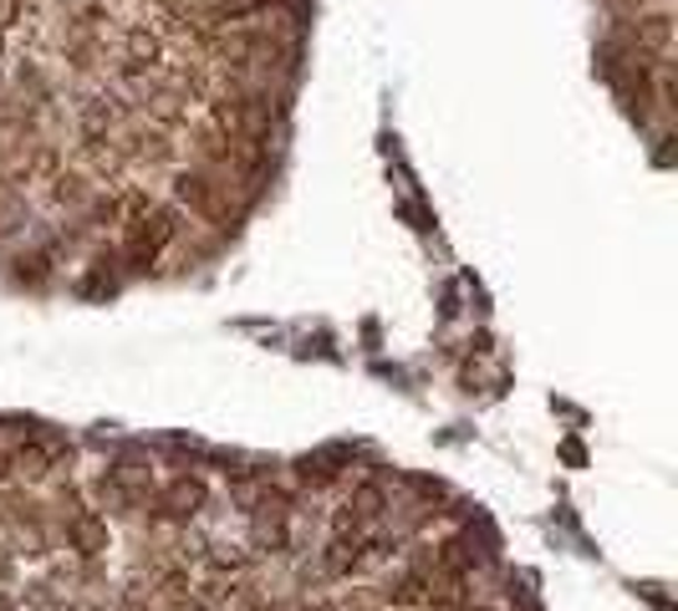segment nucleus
<instances>
[{
	"mask_svg": "<svg viewBox=\"0 0 678 611\" xmlns=\"http://www.w3.org/2000/svg\"><path fill=\"white\" fill-rule=\"evenodd\" d=\"M112 61H122V67H138V72H158V67L169 61V41L158 37L148 21H128L118 31V57H112Z\"/></svg>",
	"mask_w": 678,
	"mask_h": 611,
	"instance_id": "6",
	"label": "nucleus"
},
{
	"mask_svg": "<svg viewBox=\"0 0 678 611\" xmlns=\"http://www.w3.org/2000/svg\"><path fill=\"white\" fill-rule=\"evenodd\" d=\"M6 449H11V469L26 484H47L61 469V459H72L67 438H61V433H47V428H21L16 444H6Z\"/></svg>",
	"mask_w": 678,
	"mask_h": 611,
	"instance_id": "3",
	"label": "nucleus"
},
{
	"mask_svg": "<svg viewBox=\"0 0 678 611\" xmlns=\"http://www.w3.org/2000/svg\"><path fill=\"white\" fill-rule=\"evenodd\" d=\"M11 480H16V469H11V449L0 444V490H6Z\"/></svg>",
	"mask_w": 678,
	"mask_h": 611,
	"instance_id": "12",
	"label": "nucleus"
},
{
	"mask_svg": "<svg viewBox=\"0 0 678 611\" xmlns=\"http://www.w3.org/2000/svg\"><path fill=\"white\" fill-rule=\"evenodd\" d=\"M209 510V480L205 474H174L169 484H154L148 494V525H164V530H189L194 520Z\"/></svg>",
	"mask_w": 678,
	"mask_h": 611,
	"instance_id": "1",
	"label": "nucleus"
},
{
	"mask_svg": "<svg viewBox=\"0 0 678 611\" xmlns=\"http://www.w3.org/2000/svg\"><path fill=\"white\" fill-rule=\"evenodd\" d=\"M424 597H429L424 540H413V555H403V561L383 575V587H377V601H383V607H393V611H424Z\"/></svg>",
	"mask_w": 678,
	"mask_h": 611,
	"instance_id": "5",
	"label": "nucleus"
},
{
	"mask_svg": "<svg viewBox=\"0 0 678 611\" xmlns=\"http://www.w3.org/2000/svg\"><path fill=\"white\" fill-rule=\"evenodd\" d=\"M387 510H393V490H387V480H383V474H363V480L342 494L332 525H342V530H373V525H383V520H387Z\"/></svg>",
	"mask_w": 678,
	"mask_h": 611,
	"instance_id": "4",
	"label": "nucleus"
},
{
	"mask_svg": "<svg viewBox=\"0 0 678 611\" xmlns=\"http://www.w3.org/2000/svg\"><path fill=\"white\" fill-rule=\"evenodd\" d=\"M57 260H61V240H47V245H37V250L16 255V276L31 280V286H47V280L57 276Z\"/></svg>",
	"mask_w": 678,
	"mask_h": 611,
	"instance_id": "10",
	"label": "nucleus"
},
{
	"mask_svg": "<svg viewBox=\"0 0 678 611\" xmlns=\"http://www.w3.org/2000/svg\"><path fill=\"white\" fill-rule=\"evenodd\" d=\"M6 194H11V189H6V168H0V199H6Z\"/></svg>",
	"mask_w": 678,
	"mask_h": 611,
	"instance_id": "14",
	"label": "nucleus"
},
{
	"mask_svg": "<svg viewBox=\"0 0 678 611\" xmlns=\"http://www.w3.org/2000/svg\"><path fill=\"white\" fill-rule=\"evenodd\" d=\"M97 184L87 179L82 168H61L57 179H47V199L57 204V209H72V215H82V204H87V194H92Z\"/></svg>",
	"mask_w": 678,
	"mask_h": 611,
	"instance_id": "9",
	"label": "nucleus"
},
{
	"mask_svg": "<svg viewBox=\"0 0 678 611\" xmlns=\"http://www.w3.org/2000/svg\"><path fill=\"white\" fill-rule=\"evenodd\" d=\"M158 611H215L209 607L199 591H179V597H169V601H158Z\"/></svg>",
	"mask_w": 678,
	"mask_h": 611,
	"instance_id": "11",
	"label": "nucleus"
},
{
	"mask_svg": "<svg viewBox=\"0 0 678 611\" xmlns=\"http://www.w3.org/2000/svg\"><path fill=\"white\" fill-rule=\"evenodd\" d=\"M11 92V72H6V67H0V97Z\"/></svg>",
	"mask_w": 678,
	"mask_h": 611,
	"instance_id": "13",
	"label": "nucleus"
},
{
	"mask_svg": "<svg viewBox=\"0 0 678 611\" xmlns=\"http://www.w3.org/2000/svg\"><path fill=\"white\" fill-rule=\"evenodd\" d=\"M61 535H67V551H72L82 565H92L97 555L108 551V520L97 515V510H72Z\"/></svg>",
	"mask_w": 678,
	"mask_h": 611,
	"instance_id": "8",
	"label": "nucleus"
},
{
	"mask_svg": "<svg viewBox=\"0 0 678 611\" xmlns=\"http://www.w3.org/2000/svg\"><path fill=\"white\" fill-rule=\"evenodd\" d=\"M148 494H154V459L138 454V449L118 454L97 474V500L112 504L118 515H134L138 504H148Z\"/></svg>",
	"mask_w": 678,
	"mask_h": 611,
	"instance_id": "2",
	"label": "nucleus"
},
{
	"mask_svg": "<svg viewBox=\"0 0 678 611\" xmlns=\"http://www.w3.org/2000/svg\"><path fill=\"white\" fill-rule=\"evenodd\" d=\"M347 449H322V454H306V459H296V464H291V484H296V490H332V484H342V474H347Z\"/></svg>",
	"mask_w": 678,
	"mask_h": 611,
	"instance_id": "7",
	"label": "nucleus"
}]
</instances>
